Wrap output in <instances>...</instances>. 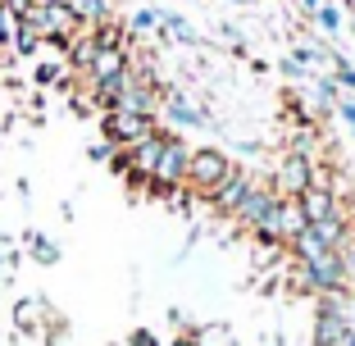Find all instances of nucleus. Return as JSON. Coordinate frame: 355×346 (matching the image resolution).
<instances>
[{
	"label": "nucleus",
	"instance_id": "f257e3e1",
	"mask_svg": "<svg viewBox=\"0 0 355 346\" xmlns=\"http://www.w3.org/2000/svg\"><path fill=\"white\" fill-rule=\"evenodd\" d=\"M232 173V159L223 150H191V164H187V182L200 191V196H214V191L228 182Z\"/></svg>",
	"mask_w": 355,
	"mask_h": 346
},
{
	"label": "nucleus",
	"instance_id": "f03ea898",
	"mask_svg": "<svg viewBox=\"0 0 355 346\" xmlns=\"http://www.w3.org/2000/svg\"><path fill=\"white\" fill-rule=\"evenodd\" d=\"M187 164H191V150L182 146L178 137H168L164 150H159L155 173H150V187L155 191H178V182H187Z\"/></svg>",
	"mask_w": 355,
	"mask_h": 346
},
{
	"label": "nucleus",
	"instance_id": "7ed1b4c3",
	"mask_svg": "<svg viewBox=\"0 0 355 346\" xmlns=\"http://www.w3.org/2000/svg\"><path fill=\"white\" fill-rule=\"evenodd\" d=\"M101 128H105V141H110L114 150H123V146H132V141H141V137H146L155 123H150V119H141V114H128V110L114 105L110 114H105Z\"/></svg>",
	"mask_w": 355,
	"mask_h": 346
},
{
	"label": "nucleus",
	"instance_id": "20e7f679",
	"mask_svg": "<svg viewBox=\"0 0 355 346\" xmlns=\"http://www.w3.org/2000/svg\"><path fill=\"white\" fill-rule=\"evenodd\" d=\"M351 333L346 324V310L337 301V292H324V310H319V324H314V342L319 346H342V337Z\"/></svg>",
	"mask_w": 355,
	"mask_h": 346
},
{
	"label": "nucleus",
	"instance_id": "39448f33",
	"mask_svg": "<svg viewBox=\"0 0 355 346\" xmlns=\"http://www.w3.org/2000/svg\"><path fill=\"white\" fill-rule=\"evenodd\" d=\"M296 205H301L305 223H319V219H328V214H337V196L328 191V182H324V187H319V182H310V187L296 196Z\"/></svg>",
	"mask_w": 355,
	"mask_h": 346
},
{
	"label": "nucleus",
	"instance_id": "423d86ee",
	"mask_svg": "<svg viewBox=\"0 0 355 346\" xmlns=\"http://www.w3.org/2000/svg\"><path fill=\"white\" fill-rule=\"evenodd\" d=\"M278 182L287 187V196H301V191L314 182V164L301 155V150H292V155L282 159V168H278Z\"/></svg>",
	"mask_w": 355,
	"mask_h": 346
},
{
	"label": "nucleus",
	"instance_id": "0eeeda50",
	"mask_svg": "<svg viewBox=\"0 0 355 346\" xmlns=\"http://www.w3.org/2000/svg\"><path fill=\"white\" fill-rule=\"evenodd\" d=\"M246 191H251V178H246L241 168H232V173H228V182H223V187L214 191L209 200H214V205H219L223 214H237V210H241V200H246Z\"/></svg>",
	"mask_w": 355,
	"mask_h": 346
},
{
	"label": "nucleus",
	"instance_id": "6e6552de",
	"mask_svg": "<svg viewBox=\"0 0 355 346\" xmlns=\"http://www.w3.org/2000/svg\"><path fill=\"white\" fill-rule=\"evenodd\" d=\"M164 105H168V114H173L178 123H187V128H200V110H191L187 101H182V92H178V96H164Z\"/></svg>",
	"mask_w": 355,
	"mask_h": 346
},
{
	"label": "nucleus",
	"instance_id": "1a4fd4ad",
	"mask_svg": "<svg viewBox=\"0 0 355 346\" xmlns=\"http://www.w3.org/2000/svg\"><path fill=\"white\" fill-rule=\"evenodd\" d=\"M159 23H164V28H168V32H173L178 42H191V46H196V42H200L196 32H191V23H182V19H178V14H159Z\"/></svg>",
	"mask_w": 355,
	"mask_h": 346
},
{
	"label": "nucleus",
	"instance_id": "9d476101",
	"mask_svg": "<svg viewBox=\"0 0 355 346\" xmlns=\"http://www.w3.org/2000/svg\"><path fill=\"white\" fill-rule=\"evenodd\" d=\"M78 14H83V19H92V23L114 19V14H110V0H83V5H78Z\"/></svg>",
	"mask_w": 355,
	"mask_h": 346
},
{
	"label": "nucleus",
	"instance_id": "9b49d317",
	"mask_svg": "<svg viewBox=\"0 0 355 346\" xmlns=\"http://www.w3.org/2000/svg\"><path fill=\"white\" fill-rule=\"evenodd\" d=\"M314 23H319L324 32H337V28H342V14H337V5H328V0H324V5L314 10Z\"/></svg>",
	"mask_w": 355,
	"mask_h": 346
},
{
	"label": "nucleus",
	"instance_id": "f8f14e48",
	"mask_svg": "<svg viewBox=\"0 0 355 346\" xmlns=\"http://www.w3.org/2000/svg\"><path fill=\"white\" fill-rule=\"evenodd\" d=\"M14 23H19V14H14L10 5L0 0V46H5V42H10V37H14Z\"/></svg>",
	"mask_w": 355,
	"mask_h": 346
},
{
	"label": "nucleus",
	"instance_id": "ddd939ff",
	"mask_svg": "<svg viewBox=\"0 0 355 346\" xmlns=\"http://www.w3.org/2000/svg\"><path fill=\"white\" fill-rule=\"evenodd\" d=\"M32 255H37V260H42V264H55V255H60V251H55L51 241H46L42 232H37V237H32Z\"/></svg>",
	"mask_w": 355,
	"mask_h": 346
},
{
	"label": "nucleus",
	"instance_id": "4468645a",
	"mask_svg": "<svg viewBox=\"0 0 355 346\" xmlns=\"http://www.w3.org/2000/svg\"><path fill=\"white\" fill-rule=\"evenodd\" d=\"M132 28H137V32L159 28V10H137V14H132Z\"/></svg>",
	"mask_w": 355,
	"mask_h": 346
},
{
	"label": "nucleus",
	"instance_id": "2eb2a0df",
	"mask_svg": "<svg viewBox=\"0 0 355 346\" xmlns=\"http://www.w3.org/2000/svg\"><path fill=\"white\" fill-rule=\"evenodd\" d=\"M333 69H337V83H342V87H351V92H355V69L342 60V55H333Z\"/></svg>",
	"mask_w": 355,
	"mask_h": 346
},
{
	"label": "nucleus",
	"instance_id": "dca6fc26",
	"mask_svg": "<svg viewBox=\"0 0 355 346\" xmlns=\"http://www.w3.org/2000/svg\"><path fill=\"white\" fill-rule=\"evenodd\" d=\"M5 5H10V10H14V14H28V10H32V5H37V0H5Z\"/></svg>",
	"mask_w": 355,
	"mask_h": 346
},
{
	"label": "nucleus",
	"instance_id": "f3484780",
	"mask_svg": "<svg viewBox=\"0 0 355 346\" xmlns=\"http://www.w3.org/2000/svg\"><path fill=\"white\" fill-rule=\"evenodd\" d=\"M55 73H60L55 64H42V69H37V78H42V83H55Z\"/></svg>",
	"mask_w": 355,
	"mask_h": 346
},
{
	"label": "nucleus",
	"instance_id": "a211bd4d",
	"mask_svg": "<svg viewBox=\"0 0 355 346\" xmlns=\"http://www.w3.org/2000/svg\"><path fill=\"white\" fill-rule=\"evenodd\" d=\"M132 346H155V337H150L146 328H141V333H132Z\"/></svg>",
	"mask_w": 355,
	"mask_h": 346
},
{
	"label": "nucleus",
	"instance_id": "6ab92c4d",
	"mask_svg": "<svg viewBox=\"0 0 355 346\" xmlns=\"http://www.w3.org/2000/svg\"><path fill=\"white\" fill-rule=\"evenodd\" d=\"M342 114H346V123H351V132H355V101H342Z\"/></svg>",
	"mask_w": 355,
	"mask_h": 346
},
{
	"label": "nucleus",
	"instance_id": "aec40b11",
	"mask_svg": "<svg viewBox=\"0 0 355 346\" xmlns=\"http://www.w3.org/2000/svg\"><path fill=\"white\" fill-rule=\"evenodd\" d=\"M173 346H200V342H196V337H178Z\"/></svg>",
	"mask_w": 355,
	"mask_h": 346
},
{
	"label": "nucleus",
	"instance_id": "412c9836",
	"mask_svg": "<svg viewBox=\"0 0 355 346\" xmlns=\"http://www.w3.org/2000/svg\"><path fill=\"white\" fill-rule=\"evenodd\" d=\"M301 5H305V10H310V14H314V10H319V5H324V0H301Z\"/></svg>",
	"mask_w": 355,
	"mask_h": 346
},
{
	"label": "nucleus",
	"instance_id": "4be33fe9",
	"mask_svg": "<svg viewBox=\"0 0 355 346\" xmlns=\"http://www.w3.org/2000/svg\"><path fill=\"white\" fill-rule=\"evenodd\" d=\"M0 287H5V260H0Z\"/></svg>",
	"mask_w": 355,
	"mask_h": 346
},
{
	"label": "nucleus",
	"instance_id": "5701e85b",
	"mask_svg": "<svg viewBox=\"0 0 355 346\" xmlns=\"http://www.w3.org/2000/svg\"><path fill=\"white\" fill-rule=\"evenodd\" d=\"M232 5H251V0H232Z\"/></svg>",
	"mask_w": 355,
	"mask_h": 346
}]
</instances>
